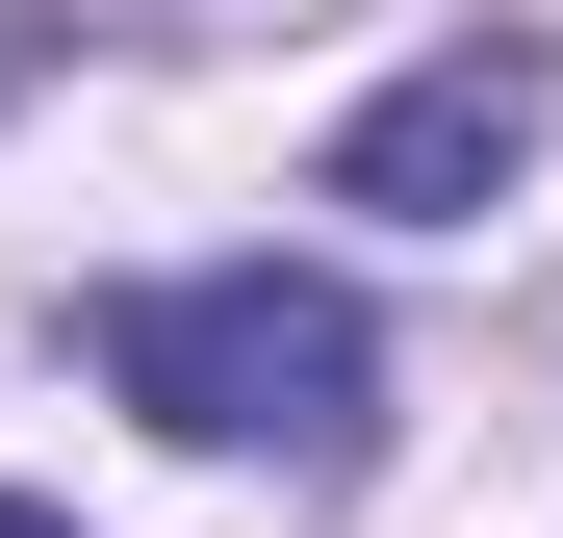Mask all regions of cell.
<instances>
[{"instance_id": "6da1fadb", "label": "cell", "mask_w": 563, "mask_h": 538, "mask_svg": "<svg viewBox=\"0 0 563 538\" xmlns=\"http://www.w3.org/2000/svg\"><path fill=\"white\" fill-rule=\"evenodd\" d=\"M103 385L154 436H206V462H358L385 436V333H358V283H308V256H179V283H103Z\"/></svg>"}, {"instance_id": "7a4b0ae2", "label": "cell", "mask_w": 563, "mask_h": 538, "mask_svg": "<svg viewBox=\"0 0 563 538\" xmlns=\"http://www.w3.org/2000/svg\"><path fill=\"white\" fill-rule=\"evenodd\" d=\"M538 103H563V77H538L512 26H461V52H410L385 103L333 129V206H385V231H461V206H512V154H538Z\"/></svg>"}, {"instance_id": "3957f363", "label": "cell", "mask_w": 563, "mask_h": 538, "mask_svg": "<svg viewBox=\"0 0 563 538\" xmlns=\"http://www.w3.org/2000/svg\"><path fill=\"white\" fill-rule=\"evenodd\" d=\"M0 538H77V513H26V487H0Z\"/></svg>"}]
</instances>
